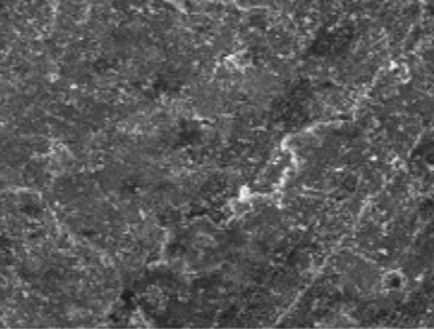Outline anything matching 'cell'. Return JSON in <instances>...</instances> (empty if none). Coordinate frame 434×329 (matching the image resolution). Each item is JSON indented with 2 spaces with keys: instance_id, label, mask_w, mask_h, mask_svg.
Instances as JSON below:
<instances>
[{
  "instance_id": "6da1fadb",
  "label": "cell",
  "mask_w": 434,
  "mask_h": 329,
  "mask_svg": "<svg viewBox=\"0 0 434 329\" xmlns=\"http://www.w3.org/2000/svg\"><path fill=\"white\" fill-rule=\"evenodd\" d=\"M385 285L390 289H399L402 285V277L396 273H390L385 278Z\"/></svg>"
}]
</instances>
